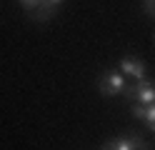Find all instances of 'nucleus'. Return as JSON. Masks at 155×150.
<instances>
[{
  "label": "nucleus",
  "instance_id": "nucleus-9",
  "mask_svg": "<svg viewBox=\"0 0 155 150\" xmlns=\"http://www.w3.org/2000/svg\"><path fill=\"white\" fill-rule=\"evenodd\" d=\"M153 40H155V35H153Z\"/></svg>",
  "mask_w": 155,
  "mask_h": 150
},
{
  "label": "nucleus",
  "instance_id": "nucleus-7",
  "mask_svg": "<svg viewBox=\"0 0 155 150\" xmlns=\"http://www.w3.org/2000/svg\"><path fill=\"white\" fill-rule=\"evenodd\" d=\"M20 5L28 10V13H33V10H35L38 5H40V0H20Z\"/></svg>",
  "mask_w": 155,
  "mask_h": 150
},
{
  "label": "nucleus",
  "instance_id": "nucleus-6",
  "mask_svg": "<svg viewBox=\"0 0 155 150\" xmlns=\"http://www.w3.org/2000/svg\"><path fill=\"white\" fill-rule=\"evenodd\" d=\"M143 13L148 18H155V0H143Z\"/></svg>",
  "mask_w": 155,
  "mask_h": 150
},
{
  "label": "nucleus",
  "instance_id": "nucleus-5",
  "mask_svg": "<svg viewBox=\"0 0 155 150\" xmlns=\"http://www.w3.org/2000/svg\"><path fill=\"white\" fill-rule=\"evenodd\" d=\"M130 113H133V118L143 120V123H145V125H148L153 133H155V103H150V105L130 103Z\"/></svg>",
  "mask_w": 155,
  "mask_h": 150
},
{
  "label": "nucleus",
  "instance_id": "nucleus-2",
  "mask_svg": "<svg viewBox=\"0 0 155 150\" xmlns=\"http://www.w3.org/2000/svg\"><path fill=\"white\" fill-rule=\"evenodd\" d=\"M125 75L120 73L118 68H110V70H105V73L100 75L98 80V90H100V95L105 98H115V95H120L123 90H125Z\"/></svg>",
  "mask_w": 155,
  "mask_h": 150
},
{
  "label": "nucleus",
  "instance_id": "nucleus-4",
  "mask_svg": "<svg viewBox=\"0 0 155 150\" xmlns=\"http://www.w3.org/2000/svg\"><path fill=\"white\" fill-rule=\"evenodd\" d=\"M118 70L125 78H133V80H143L145 78V63L138 60V58H133V55H125L120 60V68Z\"/></svg>",
  "mask_w": 155,
  "mask_h": 150
},
{
  "label": "nucleus",
  "instance_id": "nucleus-8",
  "mask_svg": "<svg viewBox=\"0 0 155 150\" xmlns=\"http://www.w3.org/2000/svg\"><path fill=\"white\" fill-rule=\"evenodd\" d=\"M43 3H48V5H50V8H58V5L63 3V0H43Z\"/></svg>",
  "mask_w": 155,
  "mask_h": 150
},
{
  "label": "nucleus",
  "instance_id": "nucleus-1",
  "mask_svg": "<svg viewBox=\"0 0 155 150\" xmlns=\"http://www.w3.org/2000/svg\"><path fill=\"white\" fill-rule=\"evenodd\" d=\"M125 98L130 100V103H140V105H150L155 103V83L148 78L143 80H135L133 85H125Z\"/></svg>",
  "mask_w": 155,
  "mask_h": 150
},
{
  "label": "nucleus",
  "instance_id": "nucleus-3",
  "mask_svg": "<svg viewBox=\"0 0 155 150\" xmlns=\"http://www.w3.org/2000/svg\"><path fill=\"white\" fill-rule=\"evenodd\" d=\"M103 150H150V145L143 138L135 135H123V138H110L103 145Z\"/></svg>",
  "mask_w": 155,
  "mask_h": 150
}]
</instances>
